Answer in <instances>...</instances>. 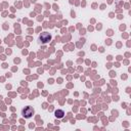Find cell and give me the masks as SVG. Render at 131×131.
I'll list each match as a JSON object with an SVG mask.
<instances>
[{
	"instance_id": "1",
	"label": "cell",
	"mask_w": 131,
	"mask_h": 131,
	"mask_svg": "<svg viewBox=\"0 0 131 131\" xmlns=\"http://www.w3.org/2000/svg\"><path fill=\"white\" fill-rule=\"evenodd\" d=\"M21 115L23 117H25L26 119H30L32 118V116L34 115V108L31 105H27L21 110Z\"/></svg>"
},
{
	"instance_id": "2",
	"label": "cell",
	"mask_w": 131,
	"mask_h": 131,
	"mask_svg": "<svg viewBox=\"0 0 131 131\" xmlns=\"http://www.w3.org/2000/svg\"><path fill=\"white\" fill-rule=\"evenodd\" d=\"M39 38H40V41H42L43 43H46V42L50 41L51 36H50L49 33H47V32H43V33H41V35H40Z\"/></svg>"
},
{
	"instance_id": "3",
	"label": "cell",
	"mask_w": 131,
	"mask_h": 131,
	"mask_svg": "<svg viewBox=\"0 0 131 131\" xmlns=\"http://www.w3.org/2000/svg\"><path fill=\"white\" fill-rule=\"evenodd\" d=\"M63 115H64V113H63V111H61V110H58V111L55 112V116H56L57 118H62Z\"/></svg>"
}]
</instances>
